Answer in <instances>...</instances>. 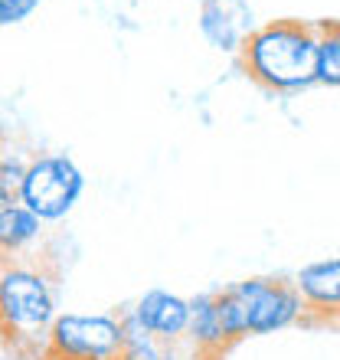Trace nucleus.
<instances>
[{
  "label": "nucleus",
  "instance_id": "nucleus-12",
  "mask_svg": "<svg viewBox=\"0 0 340 360\" xmlns=\"http://www.w3.org/2000/svg\"><path fill=\"white\" fill-rule=\"evenodd\" d=\"M118 318H122V328H124V344L115 360H164L167 357V354H164V344L154 341L151 334L144 331L141 321L134 318V311H124V314H118Z\"/></svg>",
  "mask_w": 340,
  "mask_h": 360
},
{
  "label": "nucleus",
  "instance_id": "nucleus-6",
  "mask_svg": "<svg viewBox=\"0 0 340 360\" xmlns=\"http://www.w3.org/2000/svg\"><path fill=\"white\" fill-rule=\"evenodd\" d=\"M131 311L154 341L174 344V341H180V338H187L190 302L180 298V295H170V292H164V288H151V292H144L141 298H138V304H134Z\"/></svg>",
  "mask_w": 340,
  "mask_h": 360
},
{
  "label": "nucleus",
  "instance_id": "nucleus-16",
  "mask_svg": "<svg viewBox=\"0 0 340 360\" xmlns=\"http://www.w3.org/2000/svg\"><path fill=\"white\" fill-rule=\"evenodd\" d=\"M223 4H239V0H223Z\"/></svg>",
  "mask_w": 340,
  "mask_h": 360
},
{
  "label": "nucleus",
  "instance_id": "nucleus-1",
  "mask_svg": "<svg viewBox=\"0 0 340 360\" xmlns=\"http://www.w3.org/2000/svg\"><path fill=\"white\" fill-rule=\"evenodd\" d=\"M59 272L33 252L0 259V341L13 357L43 360V344L56 321Z\"/></svg>",
  "mask_w": 340,
  "mask_h": 360
},
{
  "label": "nucleus",
  "instance_id": "nucleus-14",
  "mask_svg": "<svg viewBox=\"0 0 340 360\" xmlns=\"http://www.w3.org/2000/svg\"><path fill=\"white\" fill-rule=\"evenodd\" d=\"M39 4L43 0H0V27H13V23L30 20Z\"/></svg>",
  "mask_w": 340,
  "mask_h": 360
},
{
  "label": "nucleus",
  "instance_id": "nucleus-11",
  "mask_svg": "<svg viewBox=\"0 0 340 360\" xmlns=\"http://www.w3.org/2000/svg\"><path fill=\"white\" fill-rule=\"evenodd\" d=\"M314 82L340 89V23L324 20L318 23V63H314Z\"/></svg>",
  "mask_w": 340,
  "mask_h": 360
},
{
  "label": "nucleus",
  "instance_id": "nucleus-4",
  "mask_svg": "<svg viewBox=\"0 0 340 360\" xmlns=\"http://www.w3.org/2000/svg\"><path fill=\"white\" fill-rule=\"evenodd\" d=\"M85 190V177L79 164L66 154H39L23 171L20 203L33 210L43 223H59L72 213Z\"/></svg>",
  "mask_w": 340,
  "mask_h": 360
},
{
  "label": "nucleus",
  "instance_id": "nucleus-8",
  "mask_svg": "<svg viewBox=\"0 0 340 360\" xmlns=\"http://www.w3.org/2000/svg\"><path fill=\"white\" fill-rule=\"evenodd\" d=\"M294 288L304 298V311H324V314H340V259H327V262H314V266L298 272Z\"/></svg>",
  "mask_w": 340,
  "mask_h": 360
},
{
  "label": "nucleus",
  "instance_id": "nucleus-2",
  "mask_svg": "<svg viewBox=\"0 0 340 360\" xmlns=\"http://www.w3.org/2000/svg\"><path fill=\"white\" fill-rule=\"evenodd\" d=\"M239 63L246 76L272 92H298L314 82L318 63V23L275 20L242 37Z\"/></svg>",
  "mask_w": 340,
  "mask_h": 360
},
{
  "label": "nucleus",
  "instance_id": "nucleus-3",
  "mask_svg": "<svg viewBox=\"0 0 340 360\" xmlns=\"http://www.w3.org/2000/svg\"><path fill=\"white\" fill-rule=\"evenodd\" d=\"M216 318L229 344H239L249 334H272L301 321L304 298L294 282L285 278H246L213 292Z\"/></svg>",
  "mask_w": 340,
  "mask_h": 360
},
{
  "label": "nucleus",
  "instance_id": "nucleus-13",
  "mask_svg": "<svg viewBox=\"0 0 340 360\" xmlns=\"http://www.w3.org/2000/svg\"><path fill=\"white\" fill-rule=\"evenodd\" d=\"M23 171H27V164L20 158H0V210L20 203Z\"/></svg>",
  "mask_w": 340,
  "mask_h": 360
},
{
  "label": "nucleus",
  "instance_id": "nucleus-15",
  "mask_svg": "<svg viewBox=\"0 0 340 360\" xmlns=\"http://www.w3.org/2000/svg\"><path fill=\"white\" fill-rule=\"evenodd\" d=\"M4 138H7V128H4V118H0V144H4Z\"/></svg>",
  "mask_w": 340,
  "mask_h": 360
},
{
  "label": "nucleus",
  "instance_id": "nucleus-9",
  "mask_svg": "<svg viewBox=\"0 0 340 360\" xmlns=\"http://www.w3.org/2000/svg\"><path fill=\"white\" fill-rule=\"evenodd\" d=\"M43 236V219L23 203L0 210V259H13L30 252V246Z\"/></svg>",
  "mask_w": 340,
  "mask_h": 360
},
{
  "label": "nucleus",
  "instance_id": "nucleus-10",
  "mask_svg": "<svg viewBox=\"0 0 340 360\" xmlns=\"http://www.w3.org/2000/svg\"><path fill=\"white\" fill-rule=\"evenodd\" d=\"M200 33L219 53H239V46H242V30H239L229 4H223V0H203V7H200Z\"/></svg>",
  "mask_w": 340,
  "mask_h": 360
},
{
  "label": "nucleus",
  "instance_id": "nucleus-5",
  "mask_svg": "<svg viewBox=\"0 0 340 360\" xmlns=\"http://www.w3.org/2000/svg\"><path fill=\"white\" fill-rule=\"evenodd\" d=\"M124 344L118 314H56L43 360H115Z\"/></svg>",
  "mask_w": 340,
  "mask_h": 360
},
{
  "label": "nucleus",
  "instance_id": "nucleus-7",
  "mask_svg": "<svg viewBox=\"0 0 340 360\" xmlns=\"http://www.w3.org/2000/svg\"><path fill=\"white\" fill-rule=\"evenodd\" d=\"M187 338L193 341V354L200 360H223L233 344L223 334V324L216 318V304L213 295H197L190 298V328Z\"/></svg>",
  "mask_w": 340,
  "mask_h": 360
}]
</instances>
